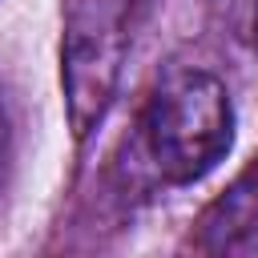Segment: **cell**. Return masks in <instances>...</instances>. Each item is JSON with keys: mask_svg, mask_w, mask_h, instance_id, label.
I'll return each instance as SVG.
<instances>
[{"mask_svg": "<svg viewBox=\"0 0 258 258\" xmlns=\"http://www.w3.org/2000/svg\"><path fill=\"white\" fill-rule=\"evenodd\" d=\"M234 145V105L222 77L169 69L141 109V149L165 185L202 181Z\"/></svg>", "mask_w": 258, "mask_h": 258, "instance_id": "1", "label": "cell"}, {"mask_svg": "<svg viewBox=\"0 0 258 258\" xmlns=\"http://www.w3.org/2000/svg\"><path fill=\"white\" fill-rule=\"evenodd\" d=\"M129 12L133 0H60V89L73 141H85L117 97Z\"/></svg>", "mask_w": 258, "mask_h": 258, "instance_id": "2", "label": "cell"}, {"mask_svg": "<svg viewBox=\"0 0 258 258\" xmlns=\"http://www.w3.org/2000/svg\"><path fill=\"white\" fill-rule=\"evenodd\" d=\"M189 242L206 254H258V157L202 210Z\"/></svg>", "mask_w": 258, "mask_h": 258, "instance_id": "3", "label": "cell"}, {"mask_svg": "<svg viewBox=\"0 0 258 258\" xmlns=\"http://www.w3.org/2000/svg\"><path fill=\"white\" fill-rule=\"evenodd\" d=\"M8 157H12V125H8V109H4V97H0V185H4V169H8Z\"/></svg>", "mask_w": 258, "mask_h": 258, "instance_id": "4", "label": "cell"}, {"mask_svg": "<svg viewBox=\"0 0 258 258\" xmlns=\"http://www.w3.org/2000/svg\"><path fill=\"white\" fill-rule=\"evenodd\" d=\"M254 48H258V12H254Z\"/></svg>", "mask_w": 258, "mask_h": 258, "instance_id": "5", "label": "cell"}]
</instances>
